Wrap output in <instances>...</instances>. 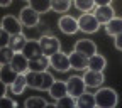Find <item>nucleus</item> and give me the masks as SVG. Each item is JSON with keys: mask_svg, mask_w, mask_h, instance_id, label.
Instances as JSON below:
<instances>
[{"mask_svg": "<svg viewBox=\"0 0 122 108\" xmlns=\"http://www.w3.org/2000/svg\"><path fill=\"white\" fill-rule=\"evenodd\" d=\"M25 81H27V86L32 88V89L48 91L49 86L53 85L54 78L48 71H27L25 73Z\"/></svg>", "mask_w": 122, "mask_h": 108, "instance_id": "nucleus-1", "label": "nucleus"}, {"mask_svg": "<svg viewBox=\"0 0 122 108\" xmlns=\"http://www.w3.org/2000/svg\"><path fill=\"white\" fill-rule=\"evenodd\" d=\"M117 101H119L117 93L112 88H100L95 93V105L100 108H114Z\"/></svg>", "mask_w": 122, "mask_h": 108, "instance_id": "nucleus-2", "label": "nucleus"}, {"mask_svg": "<svg viewBox=\"0 0 122 108\" xmlns=\"http://www.w3.org/2000/svg\"><path fill=\"white\" fill-rule=\"evenodd\" d=\"M39 44H41L42 52L48 56V57H49L51 54L61 51V42H59V39L54 37V36H49V34H44V36L39 39Z\"/></svg>", "mask_w": 122, "mask_h": 108, "instance_id": "nucleus-3", "label": "nucleus"}, {"mask_svg": "<svg viewBox=\"0 0 122 108\" xmlns=\"http://www.w3.org/2000/svg\"><path fill=\"white\" fill-rule=\"evenodd\" d=\"M49 66L54 68L56 71H61V73H65L68 69H71V64H70V57L65 54V52H54L49 56Z\"/></svg>", "mask_w": 122, "mask_h": 108, "instance_id": "nucleus-4", "label": "nucleus"}, {"mask_svg": "<svg viewBox=\"0 0 122 108\" xmlns=\"http://www.w3.org/2000/svg\"><path fill=\"white\" fill-rule=\"evenodd\" d=\"M78 27H80V30H83V32L92 34V32H97L98 30L100 22L97 20V17L93 14H83L78 19Z\"/></svg>", "mask_w": 122, "mask_h": 108, "instance_id": "nucleus-5", "label": "nucleus"}, {"mask_svg": "<svg viewBox=\"0 0 122 108\" xmlns=\"http://www.w3.org/2000/svg\"><path fill=\"white\" fill-rule=\"evenodd\" d=\"M12 66V69L19 74H25L29 71V59L25 57V54L20 51V52H14L12 56V61L9 63Z\"/></svg>", "mask_w": 122, "mask_h": 108, "instance_id": "nucleus-6", "label": "nucleus"}, {"mask_svg": "<svg viewBox=\"0 0 122 108\" xmlns=\"http://www.w3.org/2000/svg\"><path fill=\"white\" fill-rule=\"evenodd\" d=\"M19 19H20V22H22L24 27L37 25V24H39V12H36L30 5H27V7H24V9L20 10Z\"/></svg>", "mask_w": 122, "mask_h": 108, "instance_id": "nucleus-7", "label": "nucleus"}, {"mask_svg": "<svg viewBox=\"0 0 122 108\" xmlns=\"http://www.w3.org/2000/svg\"><path fill=\"white\" fill-rule=\"evenodd\" d=\"M66 86H68V95H71L75 98L80 96L81 93H85V89H86V85H85L83 78H80V76H71V78H68Z\"/></svg>", "mask_w": 122, "mask_h": 108, "instance_id": "nucleus-8", "label": "nucleus"}, {"mask_svg": "<svg viewBox=\"0 0 122 108\" xmlns=\"http://www.w3.org/2000/svg\"><path fill=\"white\" fill-rule=\"evenodd\" d=\"M0 27H4L10 36L22 32V22H20V19L14 17V15H5L2 19V22H0Z\"/></svg>", "mask_w": 122, "mask_h": 108, "instance_id": "nucleus-9", "label": "nucleus"}, {"mask_svg": "<svg viewBox=\"0 0 122 108\" xmlns=\"http://www.w3.org/2000/svg\"><path fill=\"white\" fill-rule=\"evenodd\" d=\"M83 81H85L86 88H100V86H102V83H103V74H102V71L85 69Z\"/></svg>", "mask_w": 122, "mask_h": 108, "instance_id": "nucleus-10", "label": "nucleus"}, {"mask_svg": "<svg viewBox=\"0 0 122 108\" xmlns=\"http://www.w3.org/2000/svg\"><path fill=\"white\" fill-rule=\"evenodd\" d=\"M58 25L61 29V32H65V34H75V32L80 30L78 20H76L75 17H71V15H63V17L59 19Z\"/></svg>", "mask_w": 122, "mask_h": 108, "instance_id": "nucleus-11", "label": "nucleus"}, {"mask_svg": "<svg viewBox=\"0 0 122 108\" xmlns=\"http://www.w3.org/2000/svg\"><path fill=\"white\" fill-rule=\"evenodd\" d=\"M70 57V64H71V69H76V71H85L88 69V57L78 51H75L68 56Z\"/></svg>", "mask_w": 122, "mask_h": 108, "instance_id": "nucleus-12", "label": "nucleus"}, {"mask_svg": "<svg viewBox=\"0 0 122 108\" xmlns=\"http://www.w3.org/2000/svg\"><path fill=\"white\" fill-rule=\"evenodd\" d=\"M75 51H78V52L85 54L86 57H90V56L97 54V46H95L93 41H90V39H80L75 44Z\"/></svg>", "mask_w": 122, "mask_h": 108, "instance_id": "nucleus-13", "label": "nucleus"}, {"mask_svg": "<svg viewBox=\"0 0 122 108\" xmlns=\"http://www.w3.org/2000/svg\"><path fill=\"white\" fill-rule=\"evenodd\" d=\"M93 15L97 17V20H98L100 24H107L110 19L115 17V12H114V9H112L110 5H97Z\"/></svg>", "mask_w": 122, "mask_h": 108, "instance_id": "nucleus-14", "label": "nucleus"}, {"mask_svg": "<svg viewBox=\"0 0 122 108\" xmlns=\"http://www.w3.org/2000/svg\"><path fill=\"white\" fill-rule=\"evenodd\" d=\"M22 52L25 54L27 59H32V57H37V56H42V49H41V44L39 41H27L25 46H24V49Z\"/></svg>", "mask_w": 122, "mask_h": 108, "instance_id": "nucleus-15", "label": "nucleus"}, {"mask_svg": "<svg viewBox=\"0 0 122 108\" xmlns=\"http://www.w3.org/2000/svg\"><path fill=\"white\" fill-rule=\"evenodd\" d=\"M48 93H49L54 100H58V98H61V96L68 95V86H66V81H58V80H54V81H53V85H51V86H49V89H48Z\"/></svg>", "mask_w": 122, "mask_h": 108, "instance_id": "nucleus-16", "label": "nucleus"}, {"mask_svg": "<svg viewBox=\"0 0 122 108\" xmlns=\"http://www.w3.org/2000/svg\"><path fill=\"white\" fill-rule=\"evenodd\" d=\"M48 66H49V57L46 54L29 59V71H46Z\"/></svg>", "mask_w": 122, "mask_h": 108, "instance_id": "nucleus-17", "label": "nucleus"}, {"mask_svg": "<svg viewBox=\"0 0 122 108\" xmlns=\"http://www.w3.org/2000/svg\"><path fill=\"white\" fill-rule=\"evenodd\" d=\"M17 76H19V73H15L10 64H0V81H4L7 86L12 85Z\"/></svg>", "mask_w": 122, "mask_h": 108, "instance_id": "nucleus-18", "label": "nucleus"}, {"mask_svg": "<svg viewBox=\"0 0 122 108\" xmlns=\"http://www.w3.org/2000/svg\"><path fill=\"white\" fill-rule=\"evenodd\" d=\"M25 42H27V39L24 37L22 32H20V34H14V36H10V39H9V47H10L14 52H20V51L24 49Z\"/></svg>", "mask_w": 122, "mask_h": 108, "instance_id": "nucleus-19", "label": "nucleus"}, {"mask_svg": "<svg viewBox=\"0 0 122 108\" xmlns=\"http://www.w3.org/2000/svg\"><path fill=\"white\" fill-rule=\"evenodd\" d=\"M22 34H24V37L27 39V41H39L44 34L41 32V27H39V24L37 25H30V27H24L22 25Z\"/></svg>", "mask_w": 122, "mask_h": 108, "instance_id": "nucleus-20", "label": "nucleus"}, {"mask_svg": "<svg viewBox=\"0 0 122 108\" xmlns=\"http://www.w3.org/2000/svg\"><path fill=\"white\" fill-rule=\"evenodd\" d=\"M105 64H107V61H105V57L100 56V54H93V56L88 57V69L103 71V69H105Z\"/></svg>", "mask_w": 122, "mask_h": 108, "instance_id": "nucleus-21", "label": "nucleus"}, {"mask_svg": "<svg viewBox=\"0 0 122 108\" xmlns=\"http://www.w3.org/2000/svg\"><path fill=\"white\" fill-rule=\"evenodd\" d=\"M105 30H107V34L109 36H117V34H120L122 32V19H119V17H114V19H110L109 22L105 24Z\"/></svg>", "mask_w": 122, "mask_h": 108, "instance_id": "nucleus-22", "label": "nucleus"}, {"mask_svg": "<svg viewBox=\"0 0 122 108\" xmlns=\"http://www.w3.org/2000/svg\"><path fill=\"white\" fill-rule=\"evenodd\" d=\"M25 86H27L25 74H19L17 78H15V81L12 85H9V88H10V91H12L14 95H22V91L25 89Z\"/></svg>", "mask_w": 122, "mask_h": 108, "instance_id": "nucleus-23", "label": "nucleus"}, {"mask_svg": "<svg viewBox=\"0 0 122 108\" xmlns=\"http://www.w3.org/2000/svg\"><path fill=\"white\" fill-rule=\"evenodd\" d=\"M76 106L80 108H90V106H95V95H90V93H81L80 96H76Z\"/></svg>", "mask_w": 122, "mask_h": 108, "instance_id": "nucleus-24", "label": "nucleus"}, {"mask_svg": "<svg viewBox=\"0 0 122 108\" xmlns=\"http://www.w3.org/2000/svg\"><path fill=\"white\" fill-rule=\"evenodd\" d=\"M29 5L39 14H46L51 10V0H29Z\"/></svg>", "mask_w": 122, "mask_h": 108, "instance_id": "nucleus-25", "label": "nucleus"}, {"mask_svg": "<svg viewBox=\"0 0 122 108\" xmlns=\"http://www.w3.org/2000/svg\"><path fill=\"white\" fill-rule=\"evenodd\" d=\"M70 7H71V0H51V10L54 12L63 14V12H68Z\"/></svg>", "mask_w": 122, "mask_h": 108, "instance_id": "nucleus-26", "label": "nucleus"}, {"mask_svg": "<svg viewBox=\"0 0 122 108\" xmlns=\"http://www.w3.org/2000/svg\"><path fill=\"white\" fill-rule=\"evenodd\" d=\"M54 105H56V106H66V108H73V106H76V98H75V96H71V95H65V96L58 98Z\"/></svg>", "mask_w": 122, "mask_h": 108, "instance_id": "nucleus-27", "label": "nucleus"}, {"mask_svg": "<svg viewBox=\"0 0 122 108\" xmlns=\"http://www.w3.org/2000/svg\"><path fill=\"white\" fill-rule=\"evenodd\" d=\"M75 7L81 12H90L95 7V0H75Z\"/></svg>", "mask_w": 122, "mask_h": 108, "instance_id": "nucleus-28", "label": "nucleus"}, {"mask_svg": "<svg viewBox=\"0 0 122 108\" xmlns=\"http://www.w3.org/2000/svg\"><path fill=\"white\" fill-rule=\"evenodd\" d=\"M12 56H14V51L5 46V47H0V64H9L12 61Z\"/></svg>", "mask_w": 122, "mask_h": 108, "instance_id": "nucleus-29", "label": "nucleus"}, {"mask_svg": "<svg viewBox=\"0 0 122 108\" xmlns=\"http://www.w3.org/2000/svg\"><path fill=\"white\" fill-rule=\"evenodd\" d=\"M27 108H36V106H48V103H46V100H42L41 96H32V98H27L25 103H24Z\"/></svg>", "mask_w": 122, "mask_h": 108, "instance_id": "nucleus-30", "label": "nucleus"}, {"mask_svg": "<svg viewBox=\"0 0 122 108\" xmlns=\"http://www.w3.org/2000/svg\"><path fill=\"white\" fill-rule=\"evenodd\" d=\"M15 103L12 98H9L7 95H4L2 98H0V108H15Z\"/></svg>", "mask_w": 122, "mask_h": 108, "instance_id": "nucleus-31", "label": "nucleus"}, {"mask_svg": "<svg viewBox=\"0 0 122 108\" xmlns=\"http://www.w3.org/2000/svg\"><path fill=\"white\" fill-rule=\"evenodd\" d=\"M9 39H10V34L7 32L4 27H0V47L9 46Z\"/></svg>", "mask_w": 122, "mask_h": 108, "instance_id": "nucleus-32", "label": "nucleus"}, {"mask_svg": "<svg viewBox=\"0 0 122 108\" xmlns=\"http://www.w3.org/2000/svg\"><path fill=\"white\" fill-rule=\"evenodd\" d=\"M114 42H115V47H117L119 51H122V32L115 36V41H114Z\"/></svg>", "mask_w": 122, "mask_h": 108, "instance_id": "nucleus-33", "label": "nucleus"}, {"mask_svg": "<svg viewBox=\"0 0 122 108\" xmlns=\"http://www.w3.org/2000/svg\"><path fill=\"white\" fill-rule=\"evenodd\" d=\"M5 91H7V85H5L4 81H0V98L5 95Z\"/></svg>", "mask_w": 122, "mask_h": 108, "instance_id": "nucleus-34", "label": "nucleus"}, {"mask_svg": "<svg viewBox=\"0 0 122 108\" xmlns=\"http://www.w3.org/2000/svg\"><path fill=\"white\" fill-rule=\"evenodd\" d=\"M112 0H95V5H110Z\"/></svg>", "mask_w": 122, "mask_h": 108, "instance_id": "nucleus-35", "label": "nucleus"}, {"mask_svg": "<svg viewBox=\"0 0 122 108\" xmlns=\"http://www.w3.org/2000/svg\"><path fill=\"white\" fill-rule=\"evenodd\" d=\"M12 4V0H0V7H9Z\"/></svg>", "mask_w": 122, "mask_h": 108, "instance_id": "nucleus-36", "label": "nucleus"}]
</instances>
